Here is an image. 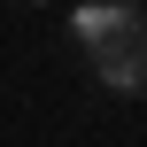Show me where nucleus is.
Instances as JSON below:
<instances>
[{
	"mask_svg": "<svg viewBox=\"0 0 147 147\" xmlns=\"http://www.w3.org/2000/svg\"><path fill=\"white\" fill-rule=\"evenodd\" d=\"M70 23H78V39L93 47L101 85H116V93H147V23L132 16V8H78Z\"/></svg>",
	"mask_w": 147,
	"mask_h": 147,
	"instance_id": "f257e3e1",
	"label": "nucleus"
}]
</instances>
